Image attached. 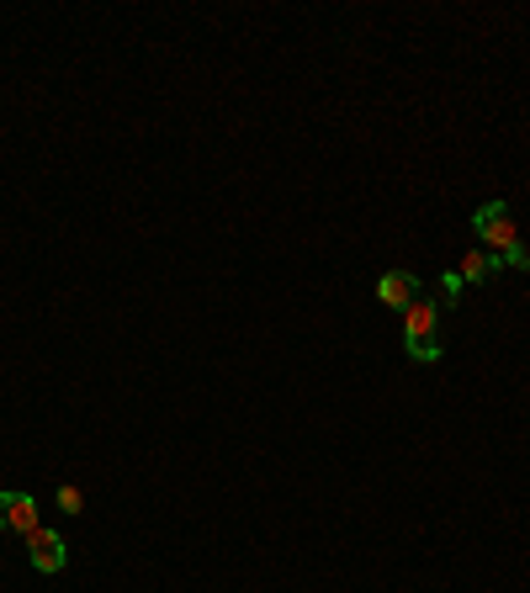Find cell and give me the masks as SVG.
<instances>
[{
	"label": "cell",
	"instance_id": "1",
	"mask_svg": "<svg viewBox=\"0 0 530 593\" xmlns=\"http://www.w3.org/2000/svg\"><path fill=\"white\" fill-rule=\"evenodd\" d=\"M472 234L483 238V249H494V255H499V266L530 270V249L520 244V234H515L509 202H483V208L472 212Z\"/></svg>",
	"mask_w": 530,
	"mask_h": 593
},
{
	"label": "cell",
	"instance_id": "2",
	"mask_svg": "<svg viewBox=\"0 0 530 593\" xmlns=\"http://www.w3.org/2000/svg\"><path fill=\"white\" fill-rule=\"evenodd\" d=\"M404 350L419 366L441 360V307H435V296H413L409 302V313H404Z\"/></svg>",
	"mask_w": 530,
	"mask_h": 593
},
{
	"label": "cell",
	"instance_id": "3",
	"mask_svg": "<svg viewBox=\"0 0 530 593\" xmlns=\"http://www.w3.org/2000/svg\"><path fill=\"white\" fill-rule=\"evenodd\" d=\"M0 530L22 535V540H27L32 530H43V525H37V499H32V493H0Z\"/></svg>",
	"mask_w": 530,
	"mask_h": 593
},
{
	"label": "cell",
	"instance_id": "4",
	"mask_svg": "<svg viewBox=\"0 0 530 593\" xmlns=\"http://www.w3.org/2000/svg\"><path fill=\"white\" fill-rule=\"evenodd\" d=\"M419 296V276L413 270H383L377 276V302L393 313H409V302Z\"/></svg>",
	"mask_w": 530,
	"mask_h": 593
},
{
	"label": "cell",
	"instance_id": "5",
	"mask_svg": "<svg viewBox=\"0 0 530 593\" xmlns=\"http://www.w3.org/2000/svg\"><path fill=\"white\" fill-rule=\"evenodd\" d=\"M27 551H32V567H37L43 578L64 572V562H69V551H64V535L59 530H32L27 535Z\"/></svg>",
	"mask_w": 530,
	"mask_h": 593
},
{
	"label": "cell",
	"instance_id": "6",
	"mask_svg": "<svg viewBox=\"0 0 530 593\" xmlns=\"http://www.w3.org/2000/svg\"><path fill=\"white\" fill-rule=\"evenodd\" d=\"M494 270H499V255H494V249H467L462 266H456V276H462V287H483Z\"/></svg>",
	"mask_w": 530,
	"mask_h": 593
},
{
	"label": "cell",
	"instance_id": "7",
	"mask_svg": "<svg viewBox=\"0 0 530 593\" xmlns=\"http://www.w3.org/2000/svg\"><path fill=\"white\" fill-rule=\"evenodd\" d=\"M59 508H64V514H86V493H80L75 482H64V488H59Z\"/></svg>",
	"mask_w": 530,
	"mask_h": 593
},
{
	"label": "cell",
	"instance_id": "8",
	"mask_svg": "<svg viewBox=\"0 0 530 593\" xmlns=\"http://www.w3.org/2000/svg\"><path fill=\"white\" fill-rule=\"evenodd\" d=\"M441 292H445V307H451V302H462V276H456V270H445Z\"/></svg>",
	"mask_w": 530,
	"mask_h": 593
}]
</instances>
